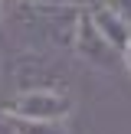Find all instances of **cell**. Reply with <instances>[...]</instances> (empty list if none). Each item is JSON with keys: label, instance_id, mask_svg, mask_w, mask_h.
Listing matches in <instances>:
<instances>
[{"label": "cell", "instance_id": "7", "mask_svg": "<svg viewBox=\"0 0 131 134\" xmlns=\"http://www.w3.org/2000/svg\"><path fill=\"white\" fill-rule=\"evenodd\" d=\"M105 3H108V7H115V10L121 13L128 23H131V0H105Z\"/></svg>", "mask_w": 131, "mask_h": 134}, {"label": "cell", "instance_id": "1", "mask_svg": "<svg viewBox=\"0 0 131 134\" xmlns=\"http://www.w3.org/2000/svg\"><path fill=\"white\" fill-rule=\"evenodd\" d=\"M82 16V3H7V16L0 26H10L13 46L36 52H69L75 39V26Z\"/></svg>", "mask_w": 131, "mask_h": 134}, {"label": "cell", "instance_id": "8", "mask_svg": "<svg viewBox=\"0 0 131 134\" xmlns=\"http://www.w3.org/2000/svg\"><path fill=\"white\" fill-rule=\"evenodd\" d=\"M0 134H20V131H17V121H13L7 111L0 115Z\"/></svg>", "mask_w": 131, "mask_h": 134}, {"label": "cell", "instance_id": "2", "mask_svg": "<svg viewBox=\"0 0 131 134\" xmlns=\"http://www.w3.org/2000/svg\"><path fill=\"white\" fill-rule=\"evenodd\" d=\"M0 79L13 95V92L36 88V85H66V69L56 52H36V49L13 46L0 59Z\"/></svg>", "mask_w": 131, "mask_h": 134}, {"label": "cell", "instance_id": "6", "mask_svg": "<svg viewBox=\"0 0 131 134\" xmlns=\"http://www.w3.org/2000/svg\"><path fill=\"white\" fill-rule=\"evenodd\" d=\"M13 121H17L20 134H69L66 121H23V118H13Z\"/></svg>", "mask_w": 131, "mask_h": 134}, {"label": "cell", "instance_id": "4", "mask_svg": "<svg viewBox=\"0 0 131 134\" xmlns=\"http://www.w3.org/2000/svg\"><path fill=\"white\" fill-rule=\"evenodd\" d=\"M72 56L82 59L85 65H95V69H115L118 62H121V56H118L115 49H111L108 43L102 39V33L95 30V23L89 20V13H85L82 7V16H79V26H75V39H72Z\"/></svg>", "mask_w": 131, "mask_h": 134}, {"label": "cell", "instance_id": "11", "mask_svg": "<svg viewBox=\"0 0 131 134\" xmlns=\"http://www.w3.org/2000/svg\"><path fill=\"white\" fill-rule=\"evenodd\" d=\"M3 16H7V0H0V23H3Z\"/></svg>", "mask_w": 131, "mask_h": 134}, {"label": "cell", "instance_id": "3", "mask_svg": "<svg viewBox=\"0 0 131 134\" xmlns=\"http://www.w3.org/2000/svg\"><path fill=\"white\" fill-rule=\"evenodd\" d=\"M3 111L23 121H69L75 111V98L66 85H36L13 92L3 102Z\"/></svg>", "mask_w": 131, "mask_h": 134}, {"label": "cell", "instance_id": "9", "mask_svg": "<svg viewBox=\"0 0 131 134\" xmlns=\"http://www.w3.org/2000/svg\"><path fill=\"white\" fill-rule=\"evenodd\" d=\"M7 3H82V0H7Z\"/></svg>", "mask_w": 131, "mask_h": 134}, {"label": "cell", "instance_id": "5", "mask_svg": "<svg viewBox=\"0 0 131 134\" xmlns=\"http://www.w3.org/2000/svg\"><path fill=\"white\" fill-rule=\"evenodd\" d=\"M85 13H89V20L95 23V30L102 33V39L121 56V49L128 46V39H131V23L115 10V7H108V3H102V7H85Z\"/></svg>", "mask_w": 131, "mask_h": 134}, {"label": "cell", "instance_id": "10", "mask_svg": "<svg viewBox=\"0 0 131 134\" xmlns=\"http://www.w3.org/2000/svg\"><path fill=\"white\" fill-rule=\"evenodd\" d=\"M121 65H124L128 72H131V39H128V46L121 49Z\"/></svg>", "mask_w": 131, "mask_h": 134}]
</instances>
